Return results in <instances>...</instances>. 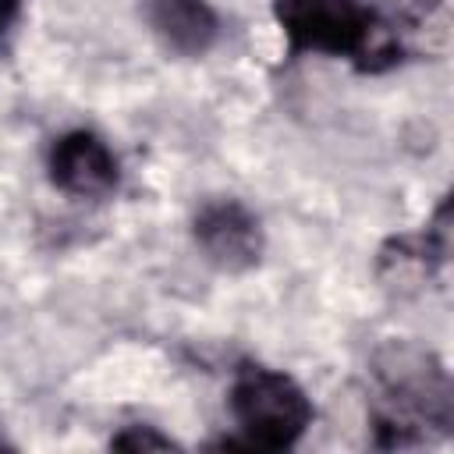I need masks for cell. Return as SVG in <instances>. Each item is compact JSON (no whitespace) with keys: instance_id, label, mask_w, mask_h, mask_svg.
<instances>
[{"instance_id":"obj_2","label":"cell","mask_w":454,"mask_h":454,"mask_svg":"<svg viewBox=\"0 0 454 454\" xmlns=\"http://www.w3.org/2000/svg\"><path fill=\"white\" fill-rule=\"evenodd\" d=\"M273 21L287 60L333 57L358 74H383L415 53L404 18L369 0H273Z\"/></svg>"},{"instance_id":"obj_6","label":"cell","mask_w":454,"mask_h":454,"mask_svg":"<svg viewBox=\"0 0 454 454\" xmlns=\"http://www.w3.org/2000/svg\"><path fill=\"white\" fill-rule=\"evenodd\" d=\"M46 177L71 199H110L121 188V160L92 128H71L46 149Z\"/></svg>"},{"instance_id":"obj_7","label":"cell","mask_w":454,"mask_h":454,"mask_svg":"<svg viewBox=\"0 0 454 454\" xmlns=\"http://www.w3.org/2000/svg\"><path fill=\"white\" fill-rule=\"evenodd\" d=\"M110 447H117V450H170V447H177V440L160 433L156 426L131 422V426H124L121 433L110 436Z\"/></svg>"},{"instance_id":"obj_9","label":"cell","mask_w":454,"mask_h":454,"mask_svg":"<svg viewBox=\"0 0 454 454\" xmlns=\"http://www.w3.org/2000/svg\"><path fill=\"white\" fill-rule=\"evenodd\" d=\"M192 4H202V0H153L149 14H156V11H174V7H192Z\"/></svg>"},{"instance_id":"obj_1","label":"cell","mask_w":454,"mask_h":454,"mask_svg":"<svg viewBox=\"0 0 454 454\" xmlns=\"http://www.w3.org/2000/svg\"><path fill=\"white\" fill-rule=\"evenodd\" d=\"M369 433L380 450L422 447L454 429V383L443 358L408 337L383 340L369 358Z\"/></svg>"},{"instance_id":"obj_5","label":"cell","mask_w":454,"mask_h":454,"mask_svg":"<svg viewBox=\"0 0 454 454\" xmlns=\"http://www.w3.org/2000/svg\"><path fill=\"white\" fill-rule=\"evenodd\" d=\"M450 255V195H443L422 231L390 234L376 252V277L397 294H415L440 277Z\"/></svg>"},{"instance_id":"obj_4","label":"cell","mask_w":454,"mask_h":454,"mask_svg":"<svg viewBox=\"0 0 454 454\" xmlns=\"http://www.w3.org/2000/svg\"><path fill=\"white\" fill-rule=\"evenodd\" d=\"M192 241L199 255L220 273H245L266 252V231L241 199H206L192 216Z\"/></svg>"},{"instance_id":"obj_3","label":"cell","mask_w":454,"mask_h":454,"mask_svg":"<svg viewBox=\"0 0 454 454\" xmlns=\"http://www.w3.org/2000/svg\"><path fill=\"white\" fill-rule=\"evenodd\" d=\"M227 408L241 433L238 447L255 450H291L316 422V404L291 372L248 358L231 376Z\"/></svg>"},{"instance_id":"obj_8","label":"cell","mask_w":454,"mask_h":454,"mask_svg":"<svg viewBox=\"0 0 454 454\" xmlns=\"http://www.w3.org/2000/svg\"><path fill=\"white\" fill-rule=\"evenodd\" d=\"M25 4L28 0H0V46L11 39V32L18 28L21 14H25Z\"/></svg>"}]
</instances>
